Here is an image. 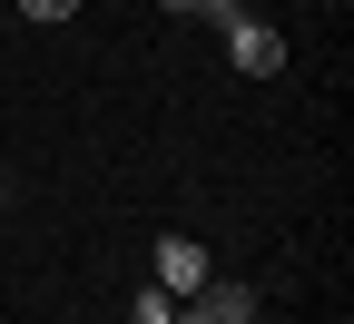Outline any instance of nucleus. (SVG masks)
<instances>
[{"instance_id": "nucleus-1", "label": "nucleus", "mask_w": 354, "mask_h": 324, "mask_svg": "<svg viewBox=\"0 0 354 324\" xmlns=\"http://www.w3.org/2000/svg\"><path fill=\"white\" fill-rule=\"evenodd\" d=\"M177 324H256V285H227V275H207L197 295H177Z\"/></svg>"}, {"instance_id": "nucleus-2", "label": "nucleus", "mask_w": 354, "mask_h": 324, "mask_svg": "<svg viewBox=\"0 0 354 324\" xmlns=\"http://www.w3.org/2000/svg\"><path fill=\"white\" fill-rule=\"evenodd\" d=\"M227 59H236L246 79H276V69H286V39L266 30V20H246V10H236V20H227Z\"/></svg>"}, {"instance_id": "nucleus-3", "label": "nucleus", "mask_w": 354, "mask_h": 324, "mask_svg": "<svg viewBox=\"0 0 354 324\" xmlns=\"http://www.w3.org/2000/svg\"><path fill=\"white\" fill-rule=\"evenodd\" d=\"M207 275H216V265H207L197 236H158V295H197Z\"/></svg>"}, {"instance_id": "nucleus-6", "label": "nucleus", "mask_w": 354, "mask_h": 324, "mask_svg": "<svg viewBox=\"0 0 354 324\" xmlns=\"http://www.w3.org/2000/svg\"><path fill=\"white\" fill-rule=\"evenodd\" d=\"M79 0H20V20H69Z\"/></svg>"}, {"instance_id": "nucleus-4", "label": "nucleus", "mask_w": 354, "mask_h": 324, "mask_svg": "<svg viewBox=\"0 0 354 324\" xmlns=\"http://www.w3.org/2000/svg\"><path fill=\"white\" fill-rule=\"evenodd\" d=\"M128 324H177V295H158V285H148L138 305H128Z\"/></svg>"}, {"instance_id": "nucleus-5", "label": "nucleus", "mask_w": 354, "mask_h": 324, "mask_svg": "<svg viewBox=\"0 0 354 324\" xmlns=\"http://www.w3.org/2000/svg\"><path fill=\"white\" fill-rule=\"evenodd\" d=\"M167 10H177V20H216V30H227V20H236V0H167Z\"/></svg>"}]
</instances>
